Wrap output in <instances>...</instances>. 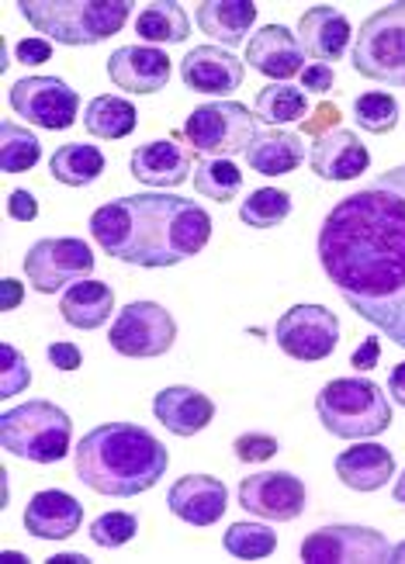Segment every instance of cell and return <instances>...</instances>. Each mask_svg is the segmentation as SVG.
<instances>
[{
  "label": "cell",
  "instance_id": "cell-13",
  "mask_svg": "<svg viewBox=\"0 0 405 564\" xmlns=\"http://www.w3.org/2000/svg\"><path fill=\"white\" fill-rule=\"evenodd\" d=\"M11 108L29 121V126L63 132L80 115V97L59 77H21L11 87Z\"/></svg>",
  "mask_w": 405,
  "mask_h": 564
},
{
  "label": "cell",
  "instance_id": "cell-31",
  "mask_svg": "<svg viewBox=\"0 0 405 564\" xmlns=\"http://www.w3.org/2000/svg\"><path fill=\"white\" fill-rule=\"evenodd\" d=\"M256 115L264 118L271 129L292 126V121H302L308 115V97L302 87H292V84H267L256 94Z\"/></svg>",
  "mask_w": 405,
  "mask_h": 564
},
{
  "label": "cell",
  "instance_id": "cell-3",
  "mask_svg": "<svg viewBox=\"0 0 405 564\" xmlns=\"http://www.w3.org/2000/svg\"><path fill=\"white\" fill-rule=\"evenodd\" d=\"M171 454L160 440L135 423H101L87 436H80V447L74 451L77 478L98 496L132 499L150 492V488L166 475Z\"/></svg>",
  "mask_w": 405,
  "mask_h": 564
},
{
  "label": "cell",
  "instance_id": "cell-29",
  "mask_svg": "<svg viewBox=\"0 0 405 564\" xmlns=\"http://www.w3.org/2000/svg\"><path fill=\"white\" fill-rule=\"evenodd\" d=\"M50 174L66 187H87L105 174V153L87 142H66L53 153Z\"/></svg>",
  "mask_w": 405,
  "mask_h": 564
},
{
  "label": "cell",
  "instance_id": "cell-23",
  "mask_svg": "<svg viewBox=\"0 0 405 564\" xmlns=\"http://www.w3.org/2000/svg\"><path fill=\"white\" fill-rule=\"evenodd\" d=\"M350 39H353V32H350L347 14L329 4H316L298 18V42L305 53L316 56L319 63L340 59L347 53Z\"/></svg>",
  "mask_w": 405,
  "mask_h": 564
},
{
  "label": "cell",
  "instance_id": "cell-17",
  "mask_svg": "<svg viewBox=\"0 0 405 564\" xmlns=\"http://www.w3.org/2000/svg\"><path fill=\"white\" fill-rule=\"evenodd\" d=\"M180 80L195 94L222 97L240 90L243 84V63L236 59L229 48L219 45H195L180 63Z\"/></svg>",
  "mask_w": 405,
  "mask_h": 564
},
{
  "label": "cell",
  "instance_id": "cell-36",
  "mask_svg": "<svg viewBox=\"0 0 405 564\" xmlns=\"http://www.w3.org/2000/svg\"><path fill=\"white\" fill-rule=\"evenodd\" d=\"M353 118L364 132L385 135L395 129V121H398V101L385 90H368L353 101Z\"/></svg>",
  "mask_w": 405,
  "mask_h": 564
},
{
  "label": "cell",
  "instance_id": "cell-19",
  "mask_svg": "<svg viewBox=\"0 0 405 564\" xmlns=\"http://www.w3.org/2000/svg\"><path fill=\"white\" fill-rule=\"evenodd\" d=\"M132 177L142 181L146 187H180L190 181V150L177 142V135L171 139H153L135 145V153L129 160Z\"/></svg>",
  "mask_w": 405,
  "mask_h": 564
},
{
  "label": "cell",
  "instance_id": "cell-50",
  "mask_svg": "<svg viewBox=\"0 0 405 564\" xmlns=\"http://www.w3.org/2000/svg\"><path fill=\"white\" fill-rule=\"evenodd\" d=\"M392 564H405V541L392 547Z\"/></svg>",
  "mask_w": 405,
  "mask_h": 564
},
{
  "label": "cell",
  "instance_id": "cell-45",
  "mask_svg": "<svg viewBox=\"0 0 405 564\" xmlns=\"http://www.w3.org/2000/svg\"><path fill=\"white\" fill-rule=\"evenodd\" d=\"M374 360H377V339L371 336V339H364V347L350 357V364H353V367H371Z\"/></svg>",
  "mask_w": 405,
  "mask_h": 564
},
{
  "label": "cell",
  "instance_id": "cell-22",
  "mask_svg": "<svg viewBox=\"0 0 405 564\" xmlns=\"http://www.w3.org/2000/svg\"><path fill=\"white\" fill-rule=\"evenodd\" d=\"M153 415L174 436H195L216 420V405H211V399L205 395V391L187 388V384H174V388H163L153 399Z\"/></svg>",
  "mask_w": 405,
  "mask_h": 564
},
{
  "label": "cell",
  "instance_id": "cell-7",
  "mask_svg": "<svg viewBox=\"0 0 405 564\" xmlns=\"http://www.w3.org/2000/svg\"><path fill=\"white\" fill-rule=\"evenodd\" d=\"M350 66L368 80L405 90V0L374 11L357 29Z\"/></svg>",
  "mask_w": 405,
  "mask_h": 564
},
{
  "label": "cell",
  "instance_id": "cell-21",
  "mask_svg": "<svg viewBox=\"0 0 405 564\" xmlns=\"http://www.w3.org/2000/svg\"><path fill=\"white\" fill-rule=\"evenodd\" d=\"M302 59H305V48L298 35H292V29H284V24H267V29H260L247 42L250 69L264 73L267 80H277V84L302 73Z\"/></svg>",
  "mask_w": 405,
  "mask_h": 564
},
{
  "label": "cell",
  "instance_id": "cell-12",
  "mask_svg": "<svg viewBox=\"0 0 405 564\" xmlns=\"http://www.w3.org/2000/svg\"><path fill=\"white\" fill-rule=\"evenodd\" d=\"M94 271V250L84 239H39L25 257V278L35 291L56 294L66 284L87 281Z\"/></svg>",
  "mask_w": 405,
  "mask_h": 564
},
{
  "label": "cell",
  "instance_id": "cell-2",
  "mask_svg": "<svg viewBox=\"0 0 405 564\" xmlns=\"http://www.w3.org/2000/svg\"><path fill=\"white\" fill-rule=\"evenodd\" d=\"M90 236L108 257L160 271L198 257L208 247L211 215L180 194L146 191L101 205L90 215Z\"/></svg>",
  "mask_w": 405,
  "mask_h": 564
},
{
  "label": "cell",
  "instance_id": "cell-11",
  "mask_svg": "<svg viewBox=\"0 0 405 564\" xmlns=\"http://www.w3.org/2000/svg\"><path fill=\"white\" fill-rule=\"evenodd\" d=\"M274 339L288 357L302 364H316L337 350L340 318L322 305H295L277 318Z\"/></svg>",
  "mask_w": 405,
  "mask_h": 564
},
{
  "label": "cell",
  "instance_id": "cell-9",
  "mask_svg": "<svg viewBox=\"0 0 405 564\" xmlns=\"http://www.w3.org/2000/svg\"><path fill=\"white\" fill-rule=\"evenodd\" d=\"M108 339L114 354L150 360V357H163L174 347L177 323H174V315L156 302H129L114 315Z\"/></svg>",
  "mask_w": 405,
  "mask_h": 564
},
{
  "label": "cell",
  "instance_id": "cell-4",
  "mask_svg": "<svg viewBox=\"0 0 405 564\" xmlns=\"http://www.w3.org/2000/svg\"><path fill=\"white\" fill-rule=\"evenodd\" d=\"M18 11L42 39L59 45H98L125 29L129 0H18Z\"/></svg>",
  "mask_w": 405,
  "mask_h": 564
},
{
  "label": "cell",
  "instance_id": "cell-43",
  "mask_svg": "<svg viewBox=\"0 0 405 564\" xmlns=\"http://www.w3.org/2000/svg\"><path fill=\"white\" fill-rule=\"evenodd\" d=\"M8 215L18 218V223H32V218L39 215V202H35V194L32 191H11V198H8Z\"/></svg>",
  "mask_w": 405,
  "mask_h": 564
},
{
  "label": "cell",
  "instance_id": "cell-28",
  "mask_svg": "<svg viewBox=\"0 0 405 564\" xmlns=\"http://www.w3.org/2000/svg\"><path fill=\"white\" fill-rule=\"evenodd\" d=\"M139 126V111L132 101H125V97H118V94H101V97H94V101L87 105L84 111V129L90 135H98V139H125L132 135Z\"/></svg>",
  "mask_w": 405,
  "mask_h": 564
},
{
  "label": "cell",
  "instance_id": "cell-32",
  "mask_svg": "<svg viewBox=\"0 0 405 564\" xmlns=\"http://www.w3.org/2000/svg\"><path fill=\"white\" fill-rule=\"evenodd\" d=\"M42 156V142L18 121H0V170L4 174H25Z\"/></svg>",
  "mask_w": 405,
  "mask_h": 564
},
{
  "label": "cell",
  "instance_id": "cell-18",
  "mask_svg": "<svg viewBox=\"0 0 405 564\" xmlns=\"http://www.w3.org/2000/svg\"><path fill=\"white\" fill-rule=\"evenodd\" d=\"M308 163H313V170L322 181H357L361 174H368L371 153H368V145L357 139V132L332 129V132L316 135L313 150H308Z\"/></svg>",
  "mask_w": 405,
  "mask_h": 564
},
{
  "label": "cell",
  "instance_id": "cell-6",
  "mask_svg": "<svg viewBox=\"0 0 405 564\" xmlns=\"http://www.w3.org/2000/svg\"><path fill=\"white\" fill-rule=\"evenodd\" d=\"M0 440H4V451L21 460L56 464L74 444V423L59 405L35 399L0 415Z\"/></svg>",
  "mask_w": 405,
  "mask_h": 564
},
{
  "label": "cell",
  "instance_id": "cell-5",
  "mask_svg": "<svg viewBox=\"0 0 405 564\" xmlns=\"http://www.w3.org/2000/svg\"><path fill=\"white\" fill-rule=\"evenodd\" d=\"M316 412L322 426L340 440L377 436L392 426V405L385 388L368 378H332L319 388Z\"/></svg>",
  "mask_w": 405,
  "mask_h": 564
},
{
  "label": "cell",
  "instance_id": "cell-35",
  "mask_svg": "<svg viewBox=\"0 0 405 564\" xmlns=\"http://www.w3.org/2000/svg\"><path fill=\"white\" fill-rule=\"evenodd\" d=\"M222 544L232 557L240 561H260V557H271L277 547V536L271 527L264 523H232L222 536Z\"/></svg>",
  "mask_w": 405,
  "mask_h": 564
},
{
  "label": "cell",
  "instance_id": "cell-20",
  "mask_svg": "<svg viewBox=\"0 0 405 564\" xmlns=\"http://www.w3.org/2000/svg\"><path fill=\"white\" fill-rule=\"evenodd\" d=\"M25 530L35 541H66L74 536L84 523V506L63 492V488H42L25 506V517H21Z\"/></svg>",
  "mask_w": 405,
  "mask_h": 564
},
{
  "label": "cell",
  "instance_id": "cell-30",
  "mask_svg": "<svg viewBox=\"0 0 405 564\" xmlns=\"http://www.w3.org/2000/svg\"><path fill=\"white\" fill-rule=\"evenodd\" d=\"M135 35L146 42L180 45L190 35V18L177 0H153L135 14Z\"/></svg>",
  "mask_w": 405,
  "mask_h": 564
},
{
  "label": "cell",
  "instance_id": "cell-8",
  "mask_svg": "<svg viewBox=\"0 0 405 564\" xmlns=\"http://www.w3.org/2000/svg\"><path fill=\"white\" fill-rule=\"evenodd\" d=\"M256 135H260L256 118L240 101L198 105L184 121V139L190 142V150H198L201 156H211V160L243 156Z\"/></svg>",
  "mask_w": 405,
  "mask_h": 564
},
{
  "label": "cell",
  "instance_id": "cell-16",
  "mask_svg": "<svg viewBox=\"0 0 405 564\" xmlns=\"http://www.w3.org/2000/svg\"><path fill=\"white\" fill-rule=\"evenodd\" d=\"M166 506H171L177 520H184L190 527H211L226 517L229 492H226V485L211 475H184L171 485Z\"/></svg>",
  "mask_w": 405,
  "mask_h": 564
},
{
  "label": "cell",
  "instance_id": "cell-34",
  "mask_svg": "<svg viewBox=\"0 0 405 564\" xmlns=\"http://www.w3.org/2000/svg\"><path fill=\"white\" fill-rule=\"evenodd\" d=\"M292 215V194L281 187H256L240 205V218L250 229H274Z\"/></svg>",
  "mask_w": 405,
  "mask_h": 564
},
{
  "label": "cell",
  "instance_id": "cell-48",
  "mask_svg": "<svg viewBox=\"0 0 405 564\" xmlns=\"http://www.w3.org/2000/svg\"><path fill=\"white\" fill-rule=\"evenodd\" d=\"M50 564H87V557L84 554H56Z\"/></svg>",
  "mask_w": 405,
  "mask_h": 564
},
{
  "label": "cell",
  "instance_id": "cell-14",
  "mask_svg": "<svg viewBox=\"0 0 405 564\" xmlns=\"http://www.w3.org/2000/svg\"><path fill=\"white\" fill-rule=\"evenodd\" d=\"M240 506L260 520L292 523L305 512V485L292 471H256L240 481Z\"/></svg>",
  "mask_w": 405,
  "mask_h": 564
},
{
  "label": "cell",
  "instance_id": "cell-10",
  "mask_svg": "<svg viewBox=\"0 0 405 564\" xmlns=\"http://www.w3.org/2000/svg\"><path fill=\"white\" fill-rule=\"evenodd\" d=\"M302 561L308 564H381L392 561V544L385 533L353 523H332L302 541Z\"/></svg>",
  "mask_w": 405,
  "mask_h": 564
},
{
  "label": "cell",
  "instance_id": "cell-15",
  "mask_svg": "<svg viewBox=\"0 0 405 564\" xmlns=\"http://www.w3.org/2000/svg\"><path fill=\"white\" fill-rule=\"evenodd\" d=\"M171 63L156 45H122L108 59V80L125 94H156L171 84Z\"/></svg>",
  "mask_w": 405,
  "mask_h": 564
},
{
  "label": "cell",
  "instance_id": "cell-42",
  "mask_svg": "<svg viewBox=\"0 0 405 564\" xmlns=\"http://www.w3.org/2000/svg\"><path fill=\"white\" fill-rule=\"evenodd\" d=\"M332 80H337V73H332L329 63H313V66L302 69V87L313 90V94H329Z\"/></svg>",
  "mask_w": 405,
  "mask_h": 564
},
{
  "label": "cell",
  "instance_id": "cell-26",
  "mask_svg": "<svg viewBox=\"0 0 405 564\" xmlns=\"http://www.w3.org/2000/svg\"><path fill=\"white\" fill-rule=\"evenodd\" d=\"M198 29L216 39L222 48L243 45L253 21H256V4L253 0H205L198 4Z\"/></svg>",
  "mask_w": 405,
  "mask_h": 564
},
{
  "label": "cell",
  "instance_id": "cell-39",
  "mask_svg": "<svg viewBox=\"0 0 405 564\" xmlns=\"http://www.w3.org/2000/svg\"><path fill=\"white\" fill-rule=\"evenodd\" d=\"M236 460H243V464H264L277 454V440L267 436V433H243V436H236Z\"/></svg>",
  "mask_w": 405,
  "mask_h": 564
},
{
  "label": "cell",
  "instance_id": "cell-41",
  "mask_svg": "<svg viewBox=\"0 0 405 564\" xmlns=\"http://www.w3.org/2000/svg\"><path fill=\"white\" fill-rule=\"evenodd\" d=\"M45 357H50V364L56 367V371H77V367L84 364L80 347H74L69 339H56L53 347L45 350Z\"/></svg>",
  "mask_w": 405,
  "mask_h": 564
},
{
  "label": "cell",
  "instance_id": "cell-38",
  "mask_svg": "<svg viewBox=\"0 0 405 564\" xmlns=\"http://www.w3.org/2000/svg\"><path fill=\"white\" fill-rule=\"evenodd\" d=\"M32 384V367L14 343H0V399H11Z\"/></svg>",
  "mask_w": 405,
  "mask_h": 564
},
{
  "label": "cell",
  "instance_id": "cell-24",
  "mask_svg": "<svg viewBox=\"0 0 405 564\" xmlns=\"http://www.w3.org/2000/svg\"><path fill=\"white\" fill-rule=\"evenodd\" d=\"M337 478L353 492H377L395 475V457L381 444H353L337 457Z\"/></svg>",
  "mask_w": 405,
  "mask_h": 564
},
{
  "label": "cell",
  "instance_id": "cell-40",
  "mask_svg": "<svg viewBox=\"0 0 405 564\" xmlns=\"http://www.w3.org/2000/svg\"><path fill=\"white\" fill-rule=\"evenodd\" d=\"M14 56H18V63H25V66H42V63L53 59V42L42 39V35H29V39H21L14 45Z\"/></svg>",
  "mask_w": 405,
  "mask_h": 564
},
{
  "label": "cell",
  "instance_id": "cell-37",
  "mask_svg": "<svg viewBox=\"0 0 405 564\" xmlns=\"http://www.w3.org/2000/svg\"><path fill=\"white\" fill-rule=\"evenodd\" d=\"M135 533H139V520L132 517V512H105V517H98L90 523V541L105 551L125 547Z\"/></svg>",
  "mask_w": 405,
  "mask_h": 564
},
{
  "label": "cell",
  "instance_id": "cell-44",
  "mask_svg": "<svg viewBox=\"0 0 405 564\" xmlns=\"http://www.w3.org/2000/svg\"><path fill=\"white\" fill-rule=\"evenodd\" d=\"M388 395L405 409V360L392 367V375H388Z\"/></svg>",
  "mask_w": 405,
  "mask_h": 564
},
{
  "label": "cell",
  "instance_id": "cell-47",
  "mask_svg": "<svg viewBox=\"0 0 405 564\" xmlns=\"http://www.w3.org/2000/svg\"><path fill=\"white\" fill-rule=\"evenodd\" d=\"M21 288H25V284H18L14 278L4 281V312H14L21 305Z\"/></svg>",
  "mask_w": 405,
  "mask_h": 564
},
{
  "label": "cell",
  "instance_id": "cell-1",
  "mask_svg": "<svg viewBox=\"0 0 405 564\" xmlns=\"http://www.w3.org/2000/svg\"><path fill=\"white\" fill-rule=\"evenodd\" d=\"M319 263L340 299L405 350V163L332 205Z\"/></svg>",
  "mask_w": 405,
  "mask_h": 564
},
{
  "label": "cell",
  "instance_id": "cell-49",
  "mask_svg": "<svg viewBox=\"0 0 405 564\" xmlns=\"http://www.w3.org/2000/svg\"><path fill=\"white\" fill-rule=\"evenodd\" d=\"M392 496H395V502L405 506V471L398 475V481H395V488H392Z\"/></svg>",
  "mask_w": 405,
  "mask_h": 564
},
{
  "label": "cell",
  "instance_id": "cell-25",
  "mask_svg": "<svg viewBox=\"0 0 405 564\" xmlns=\"http://www.w3.org/2000/svg\"><path fill=\"white\" fill-rule=\"evenodd\" d=\"M308 156L305 150V139L298 132L288 129H267L253 139V145L243 153L247 166L256 170L264 177H281V174H292V170L302 166V160Z\"/></svg>",
  "mask_w": 405,
  "mask_h": 564
},
{
  "label": "cell",
  "instance_id": "cell-33",
  "mask_svg": "<svg viewBox=\"0 0 405 564\" xmlns=\"http://www.w3.org/2000/svg\"><path fill=\"white\" fill-rule=\"evenodd\" d=\"M195 191L205 194V198L211 202H236V194L243 191V174L240 166H236L232 160H211L205 156L198 166H195Z\"/></svg>",
  "mask_w": 405,
  "mask_h": 564
},
{
  "label": "cell",
  "instance_id": "cell-46",
  "mask_svg": "<svg viewBox=\"0 0 405 564\" xmlns=\"http://www.w3.org/2000/svg\"><path fill=\"white\" fill-rule=\"evenodd\" d=\"M326 121H329V126H337V121H340V111L332 108V105L319 108V121H305V132H316L319 126H326Z\"/></svg>",
  "mask_w": 405,
  "mask_h": 564
},
{
  "label": "cell",
  "instance_id": "cell-27",
  "mask_svg": "<svg viewBox=\"0 0 405 564\" xmlns=\"http://www.w3.org/2000/svg\"><path fill=\"white\" fill-rule=\"evenodd\" d=\"M59 312L74 329H101L114 312V291L105 281H77L63 291Z\"/></svg>",
  "mask_w": 405,
  "mask_h": 564
}]
</instances>
